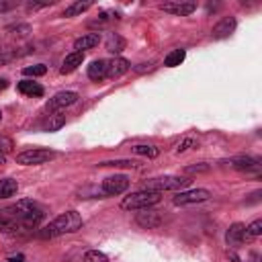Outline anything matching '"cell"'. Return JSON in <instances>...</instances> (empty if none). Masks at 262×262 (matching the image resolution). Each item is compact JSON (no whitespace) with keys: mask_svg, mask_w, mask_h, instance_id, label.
I'll list each match as a JSON object with an SVG mask.
<instances>
[{"mask_svg":"<svg viewBox=\"0 0 262 262\" xmlns=\"http://www.w3.org/2000/svg\"><path fill=\"white\" fill-rule=\"evenodd\" d=\"M100 166H113V168H137L139 162H135V160H111V162H102Z\"/></svg>","mask_w":262,"mask_h":262,"instance_id":"obj_26","label":"cell"},{"mask_svg":"<svg viewBox=\"0 0 262 262\" xmlns=\"http://www.w3.org/2000/svg\"><path fill=\"white\" fill-rule=\"evenodd\" d=\"M0 121H2V111H0Z\"/></svg>","mask_w":262,"mask_h":262,"instance_id":"obj_40","label":"cell"},{"mask_svg":"<svg viewBox=\"0 0 262 262\" xmlns=\"http://www.w3.org/2000/svg\"><path fill=\"white\" fill-rule=\"evenodd\" d=\"M63 125H66V117L53 113V115H49V121L45 123V129H47V131H59Z\"/></svg>","mask_w":262,"mask_h":262,"instance_id":"obj_24","label":"cell"},{"mask_svg":"<svg viewBox=\"0 0 262 262\" xmlns=\"http://www.w3.org/2000/svg\"><path fill=\"white\" fill-rule=\"evenodd\" d=\"M209 199H211V192L207 188H192V190H180V192H176V196L172 199V203L176 207H184V205L205 203Z\"/></svg>","mask_w":262,"mask_h":262,"instance_id":"obj_6","label":"cell"},{"mask_svg":"<svg viewBox=\"0 0 262 262\" xmlns=\"http://www.w3.org/2000/svg\"><path fill=\"white\" fill-rule=\"evenodd\" d=\"M129 68H131V63H129L127 59H123V57H113L111 61H106V78L115 80V78L123 76Z\"/></svg>","mask_w":262,"mask_h":262,"instance_id":"obj_14","label":"cell"},{"mask_svg":"<svg viewBox=\"0 0 262 262\" xmlns=\"http://www.w3.org/2000/svg\"><path fill=\"white\" fill-rule=\"evenodd\" d=\"M45 217V209L31 201V199H20L10 207L0 209V231L16 235L25 233L29 229H35Z\"/></svg>","mask_w":262,"mask_h":262,"instance_id":"obj_1","label":"cell"},{"mask_svg":"<svg viewBox=\"0 0 262 262\" xmlns=\"http://www.w3.org/2000/svg\"><path fill=\"white\" fill-rule=\"evenodd\" d=\"M82 227V217L78 211H66L61 215H57L49 225H45L39 235L43 239H49V237H57V235H63V233H74Z\"/></svg>","mask_w":262,"mask_h":262,"instance_id":"obj_2","label":"cell"},{"mask_svg":"<svg viewBox=\"0 0 262 262\" xmlns=\"http://www.w3.org/2000/svg\"><path fill=\"white\" fill-rule=\"evenodd\" d=\"M84 262H108V258L98 250H88L84 254Z\"/></svg>","mask_w":262,"mask_h":262,"instance_id":"obj_29","label":"cell"},{"mask_svg":"<svg viewBox=\"0 0 262 262\" xmlns=\"http://www.w3.org/2000/svg\"><path fill=\"white\" fill-rule=\"evenodd\" d=\"M135 221L137 225L145 227V229H154V227H160L162 223V215L158 211H151V209H141L137 215H135Z\"/></svg>","mask_w":262,"mask_h":262,"instance_id":"obj_10","label":"cell"},{"mask_svg":"<svg viewBox=\"0 0 262 262\" xmlns=\"http://www.w3.org/2000/svg\"><path fill=\"white\" fill-rule=\"evenodd\" d=\"M184 57H186V51H184V49H174V51H170V53L164 57V66L176 68V66H180V63L184 61Z\"/></svg>","mask_w":262,"mask_h":262,"instance_id":"obj_22","label":"cell"},{"mask_svg":"<svg viewBox=\"0 0 262 262\" xmlns=\"http://www.w3.org/2000/svg\"><path fill=\"white\" fill-rule=\"evenodd\" d=\"M227 164L235 170H242V172H252V170L260 168V160L252 158V156H237V158H231Z\"/></svg>","mask_w":262,"mask_h":262,"instance_id":"obj_13","label":"cell"},{"mask_svg":"<svg viewBox=\"0 0 262 262\" xmlns=\"http://www.w3.org/2000/svg\"><path fill=\"white\" fill-rule=\"evenodd\" d=\"M8 31L16 33V35H27V33H31V27L29 25H16V27H10Z\"/></svg>","mask_w":262,"mask_h":262,"instance_id":"obj_31","label":"cell"},{"mask_svg":"<svg viewBox=\"0 0 262 262\" xmlns=\"http://www.w3.org/2000/svg\"><path fill=\"white\" fill-rule=\"evenodd\" d=\"M18 55H25V53H23V51H16V49H12V47H2V49H0V66L12 61V59L18 57Z\"/></svg>","mask_w":262,"mask_h":262,"instance_id":"obj_25","label":"cell"},{"mask_svg":"<svg viewBox=\"0 0 262 262\" xmlns=\"http://www.w3.org/2000/svg\"><path fill=\"white\" fill-rule=\"evenodd\" d=\"M88 78L90 80H102L106 78V59H94L90 66H88Z\"/></svg>","mask_w":262,"mask_h":262,"instance_id":"obj_18","label":"cell"},{"mask_svg":"<svg viewBox=\"0 0 262 262\" xmlns=\"http://www.w3.org/2000/svg\"><path fill=\"white\" fill-rule=\"evenodd\" d=\"M190 184V178L186 176H160V178H151V180H145V190H156V192H162V190H182Z\"/></svg>","mask_w":262,"mask_h":262,"instance_id":"obj_4","label":"cell"},{"mask_svg":"<svg viewBox=\"0 0 262 262\" xmlns=\"http://www.w3.org/2000/svg\"><path fill=\"white\" fill-rule=\"evenodd\" d=\"M16 4L14 2H10V0H0V12H6V10H10V8H14Z\"/></svg>","mask_w":262,"mask_h":262,"instance_id":"obj_34","label":"cell"},{"mask_svg":"<svg viewBox=\"0 0 262 262\" xmlns=\"http://www.w3.org/2000/svg\"><path fill=\"white\" fill-rule=\"evenodd\" d=\"M229 258H231V262H242V260H239V258H237V256H235V254H233V252H231V254H229Z\"/></svg>","mask_w":262,"mask_h":262,"instance_id":"obj_37","label":"cell"},{"mask_svg":"<svg viewBox=\"0 0 262 262\" xmlns=\"http://www.w3.org/2000/svg\"><path fill=\"white\" fill-rule=\"evenodd\" d=\"M98 43H100V33H88V35H82V37H78L74 41V51H82L84 53V49H92Z\"/></svg>","mask_w":262,"mask_h":262,"instance_id":"obj_15","label":"cell"},{"mask_svg":"<svg viewBox=\"0 0 262 262\" xmlns=\"http://www.w3.org/2000/svg\"><path fill=\"white\" fill-rule=\"evenodd\" d=\"M127 188H129V178L125 174H113L102 180V194L115 196V194L125 192Z\"/></svg>","mask_w":262,"mask_h":262,"instance_id":"obj_7","label":"cell"},{"mask_svg":"<svg viewBox=\"0 0 262 262\" xmlns=\"http://www.w3.org/2000/svg\"><path fill=\"white\" fill-rule=\"evenodd\" d=\"M6 262H27V260H25V256H23V254H16V256H12V258H8Z\"/></svg>","mask_w":262,"mask_h":262,"instance_id":"obj_36","label":"cell"},{"mask_svg":"<svg viewBox=\"0 0 262 262\" xmlns=\"http://www.w3.org/2000/svg\"><path fill=\"white\" fill-rule=\"evenodd\" d=\"M188 147H196V139H192V137H186L182 143H178V147H176V154H184Z\"/></svg>","mask_w":262,"mask_h":262,"instance_id":"obj_30","label":"cell"},{"mask_svg":"<svg viewBox=\"0 0 262 262\" xmlns=\"http://www.w3.org/2000/svg\"><path fill=\"white\" fill-rule=\"evenodd\" d=\"M18 190V182L12 178H0V199H8Z\"/></svg>","mask_w":262,"mask_h":262,"instance_id":"obj_20","label":"cell"},{"mask_svg":"<svg viewBox=\"0 0 262 262\" xmlns=\"http://www.w3.org/2000/svg\"><path fill=\"white\" fill-rule=\"evenodd\" d=\"M82 61H84V53H82V51H72V53L66 55V59H63L59 72H61V74H70V72H74L78 66H82Z\"/></svg>","mask_w":262,"mask_h":262,"instance_id":"obj_16","label":"cell"},{"mask_svg":"<svg viewBox=\"0 0 262 262\" xmlns=\"http://www.w3.org/2000/svg\"><path fill=\"white\" fill-rule=\"evenodd\" d=\"M76 100H78V92H72V90H63V92H57L55 96H51V98L47 100L45 108H47L49 113H55V111H59V108H66V106L74 104Z\"/></svg>","mask_w":262,"mask_h":262,"instance_id":"obj_8","label":"cell"},{"mask_svg":"<svg viewBox=\"0 0 262 262\" xmlns=\"http://www.w3.org/2000/svg\"><path fill=\"white\" fill-rule=\"evenodd\" d=\"M51 158H55V151L45 149V147H33V149L20 151L16 156V164H20V166H39V164L49 162Z\"/></svg>","mask_w":262,"mask_h":262,"instance_id":"obj_5","label":"cell"},{"mask_svg":"<svg viewBox=\"0 0 262 262\" xmlns=\"http://www.w3.org/2000/svg\"><path fill=\"white\" fill-rule=\"evenodd\" d=\"M258 235H262V221L260 219H256L254 223H250L246 227V239H254Z\"/></svg>","mask_w":262,"mask_h":262,"instance_id":"obj_27","label":"cell"},{"mask_svg":"<svg viewBox=\"0 0 262 262\" xmlns=\"http://www.w3.org/2000/svg\"><path fill=\"white\" fill-rule=\"evenodd\" d=\"M45 72H47V66H45V63H35V66H27V68L23 70V74H25V76H33V78H35V76H43Z\"/></svg>","mask_w":262,"mask_h":262,"instance_id":"obj_28","label":"cell"},{"mask_svg":"<svg viewBox=\"0 0 262 262\" xmlns=\"http://www.w3.org/2000/svg\"><path fill=\"white\" fill-rule=\"evenodd\" d=\"M225 242L229 248H239L246 242V225H242V223L229 225V229L225 233Z\"/></svg>","mask_w":262,"mask_h":262,"instance_id":"obj_12","label":"cell"},{"mask_svg":"<svg viewBox=\"0 0 262 262\" xmlns=\"http://www.w3.org/2000/svg\"><path fill=\"white\" fill-rule=\"evenodd\" d=\"M205 170H209V166L207 164H201V166H190V168H186V172H205Z\"/></svg>","mask_w":262,"mask_h":262,"instance_id":"obj_35","label":"cell"},{"mask_svg":"<svg viewBox=\"0 0 262 262\" xmlns=\"http://www.w3.org/2000/svg\"><path fill=\"white\" fill-rule=\"evenodd\" d=\"M154 66H156V61H147V63H139V66H135L133 70L141 74V72H149V70H154Z\"/></svg>","mask_w":262,"mask_h":262,"instance_id":"obj_33","label":"cell"},{"mask_svg":"<svg viewBox=\"0 0 262 262\" xmlns=\"http://www.w3.org/2000/svg\"><path fill=\"white\" fill-rule=\"evenodd\" d=\"M160 199H162V192L145 190V188H143V190H137V192L125 196L123 203H121V209H125V211H141V209H149V207H154L156 203H160Z\"/></svg>","mask_w":262,"mask_h":262,"instance_id":"obj_3","label":"cell"},{"mask_svg":"<svg viewBox=\"0 0 262 262\" xmlns=\"http://www.w3.org/2000/svg\"><path fill=\"white\" fill-rule=\"evenodd\" d=\"M92 6V2H82V0H78V2H72L66 10H63V16H78V14H82V12H86L88 8Z\"/></svg>","mask_w":262,"mask_h":262,"instance_id":"obj_21","label":"cell"},{"mask_svg":"<svg viewBox=\"0 0 262 262\" xmlns=\"http://www.w3.org/2000/svg\"><path fill=\"white\" fill-rule=\"evenodd\" d=\"M125 49V39L119 35V33H111L108 39H106V51L111 53H121Z\"/></svg>","mask_w":262,"mask_h":262,"instance_id":"obj_19","label":"cell"},{"mask_svg":"<svg viewBox=\"0 0 262 262\" xmlns=\"http://www.w3.org/2000/svg\"><path fill=\"white\" fill-rule=\"evenodd\" d=\"M160 8L164 12H170L176 16H188L196 10V4L194 2H164V4H160Z\"/></svg>","mask_w":262,"mask_h":262,"instance_id":"obj_9","label":"cell"},{"mask_svg":"<svg viewBox=\"0 0 262 262\" xmlns=\"http://www.w3.org/2000/svg\"><path fill=\"white\" fill-rule=\"evenodd\" d=\"M2 164H6V156H4V151H0V166Z\"/></svg>","mask_w":262,"mask_h":262,"instance_id":"obj_38","label":"cell"},{"mask_svg":"<svg viewBox=\"0 0 262 262\" xmlns=\"http://www.w3.org/2000/svg\"><path fill=\"white\" fill-rule=\"evenodd\" d=\"M6 86H8V80L2 78V80H0V88H6Z\"/></svg>","mask_w":262,"mask_h":262,"instance_id":"obj_39","label":"cell"},{"mask_svg":"<svg viewBox=\"0 0 262 262\" xmlns=\"http://www.w3.org/2000/svg\"><path fill=\"white\" fill-rule=\"evenodd\" d=\"M51 2H27V10L29 12H33V10H41V8H45V6H49Z\"/></svg>","mask_w":262,"mask_h":262,"instance_id":"obj_32","label":"cell"},{"mask_svg":"<svg viewBox=\"0 0 262 262\" xmlns=\"http://www.w3.org/2000/svg\"><path fill=\"white\" fill-rule=\"evenodd\" d=\"M235 18L233 16H225V18H221L213 29H211V37L213 39H227L233 31H235Z\"/></svg>","mask_w":262,"mask_h":262,"instance_id":"obj_11","label":"cell"},{"mask_svg":"<svg viewBox=\"0 0 262 262\" xmlns=\"http://www.w3.org/2000/svg\"><path fill=\"white\" fill-rule=\"evenodd\" d=\"M131 151L137 154V156H145V158H158V156H160V147H156V145H145V143L133 145Z\"/></svg>","mask_w":262,"mask_h":262,"instance_id":"obj_23","label":"cell"},{"mask_svg":"<svg viewBox=\"0 0 262 262\" xmlns=\"http://www.w3.org/2000/svg\"><path fill=\"white\" fill-rule=\"evenodd\" d=\"M16 90L23 92V94H27V96H43V86L37 84V82H33V80H20L16 84Z\"/></svg>","mask_w":262,"mask_h":262,"instance_id":"obj_17","label":"cell"}]
</instances>
